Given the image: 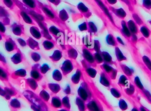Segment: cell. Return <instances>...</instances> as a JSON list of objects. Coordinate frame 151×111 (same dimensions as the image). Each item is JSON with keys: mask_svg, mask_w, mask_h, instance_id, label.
<instances>
[{"mask_svg": "<svg viewBox=\"0 0 151 111\" xmlns=\"http://www.w3.org/2000/svg\"><path fill=\"white\" fill-rule=\"evenodd\" d=\"M128 82V79L125 75H122L119 78L118 85L121 87H125L126 86Z\"/></svg>", "mask_w": 151, "mask_h": 111, "instance_id": "25", "label": "cell"}, {"mask_svg": "<svg viewBox=\"0 0 151 111\" xmlns=\"http://www.w3.org/2000/svg\"><path fill=\"white\" fill-rule=\"evenodd\" d=\"M117 73H118V70L116 69H114L112 70V72L110 73L109 75V77L111 78V80L116 79L117 77Z\"/></svg>", "mask_w": 151, "mask_h": 111, "instance_id": "39", "label": "cell"}, {"mask_svg": "<svg viewBox=\"0 0 151 111\" xmlns=\"http://www.w3.org/2000/svg\"><path fill=\"white\" fill-rule=\"evenodd\" d=\"M40 66L38 64H35L32 67L30 72V78L34 79L38 82L41 81L43 78V75L40 71Z\"/></svg>", "mask_w": 151, "mask_h": 111, "instance_id": "6", "label": "cell"}, {"mask_svg": "<svg viewBox=\"0 0 151 111\" xmlns=\"http://www.w3.org/2000/svg\"><path fill=\"white\" fill-rule=\"evenodd\" d=\"M81 80L84 81L87 84V85L89 87L93 97H95V98L98 100L103 104V105H104L105 107L107 108L108 110H111V111L113 110L112 106L109 103L104 94L96 86L94 82L93 81L92 78L87 76L86 74L83 71V70H82Z\"/></svg>", "mask_w": 151, "mask_h": 111, "instance_id": "1", "label": "cell"}, {"mask_svg": "<svg viewBox=\"0 0 151 111\" xmlns=\"http://www.w3.org/2000/svg\"><path fill=\"white\" fill-rule=\"evenodd\" d=\"M68 56L70 58L76 59L77 56V52L72 47H70L68 51Z\"/></svg>", "mask_w": 151, "mask_h": 111, "instance_id": "29", "label": "cell"}, {"mask_svg": "<svg viewBox=\"0 0 151 111\" xmlns=\"http://www.w3.org/2000/svg\"><path fill=\"white\" fill-rule=\"evenodd\" d=\"M26 85L33 91H35L38 88V84L37 81L34 79L30 78L25 80Z\"/></svg>", "mask_w": 151, "mask_h": 111, "instance_id": "14", "label": "cell"}, {"mask_svg": "<svg viewBox=\"0 0 151 111\" xmlns=\"http://www.w3.org/2000/svg\"><path fill=\"white\" fill-rule=\"evenodd\" d=\"M119 107L122 111H126L128 108L127 104L126 102V101L123 99H121L119 101Z\"/></svg>", "mask_w": 151, "mask_h": 111, "instance_id": "32", "label": "cell"}, {"mask_svg": "<svg viewBox=\"0 0 151 111\" xmlns=\"http://www.w3.org/2000/svg\"><path fill=\"white\" fill-rule=\"evenodd\" d=\"M26 72L25 69H20L13 72L11 75L12 78L17 79L19 78H25L26 76Z\"/></svg>", "mask_w": 151, "mask_h": 111, "instance_id": "13", "label": "cell"}, {"mask_svg": "<svg viewBox=\"0 0 151 111\" xmlns=\"http://www.w3.org/2000/svg\"><path fill=\"white\" fill-rule=\"evenodd\" d=\"M43 46L46 50H50L54 47V45L52 43L49 41H45L43 43Z\"/></svg>", "mask_w": 151, "mask_h": 111, "instance_id": "36", "label": "cell"}, {"mask_svg": "<svg viewBox=\"0 0 151 111\" xmlns=\"http://www.w3.org/2000/svg\"><path fill=\"white\" fill-rule=\"evenodd\" d=\"M30 56H31L33 60L35 62H38L39 60H40V55H39L38 53H35V52L31 53Z\"/></svg>", "mask_w": 151, "mask_h": 111, "instance_id": "38", "label": "cell"}, {"mask_svg": "<svg viewBox=\"0 0 151 111\" xmlns=\"http://www.w3.org/2000/svg\"><path fill=\"white\" fill-rule=\"evenodd\" d=\"M81 63L83 71L87 76L91 78H94L97 74V71L85 60H82Z\"/></svg>", "mask_w": 151, "mask_h": 111, "instance_id": "5", "label": "cell"}, {"mask_svg": "<svg viewBox=\"0 0 151 111\" xmlns=\"http://www.w3.org/2000/svg\"><path fill=\"white\" fill-rule=\"evenodd\" d=\"M74 69V66L72 62L68 59L64 61L61 67L62 73L64 76H67Z\"/></svg>", "mask_w": 151, "mask_h": 111, "instance_id": "8", "label": "cell"}, {"mask_svg": "<svg viewBox=\"0 0 151 111\" xmlns=\"http://www.w3.org/2000/svg\"><path fill=\"white\" fill-rule=\"evenodd\" d=\"M62 57V51L59 50H56L51 56H50V58L53 62H57L61 59Z\"/></svg>", "mask_w": 151, "mask_h": 111, "instance_id": "19", "label": "cell"}, {"mask_svg": "<svg viewBox=\"0 0 151 111\" xmlns=\"http://www.w3.org/2000/svg\"><path fill=\"white\" fill-rule=\"evenodd\" d=\"M0 61H2L3 62H5V59H4V58L1 55H0Z\"/></svg>", "mask_w": 151, "mask_h": 111, "instance_id": "45", "label": "cell"}, {"mask_svg": "<svg viewBox=\"0 0 151 111\" xmlns=\"http://www.w3.org/2000/svg\"><path fill=\"white\" fill-rule=\"evenodd\" d=\"M140 111H149L148 109L145 108L143 106H141L140 108Z\"/></svg>", "mask_w": 151, "mask_h": 111, "instance_id": "44", "label": "cell"}, {"mask_svg": "<svg viewBox=\"0 0 151 111\" xmlns=\"http://www.w3.org/2000/svg\"><path fill=\"white\" fill-rule=\"evenodd\" d=\"M121 66V69L124 74L126 75V76L127 77H130L132 75V70L128 67L127 66L123 64H122L120 65Z\"/></svg>", "mask_w": 151, "mask_h": 111, "instance_id": "26", "label": "cell"}, {"mask_svg": "<svg viewBox=\"0 0 151 111\" xmlns=\"http://www.w3.org/2000/svg\"><path fill=\"white\" fill-rule=\"evenodd\" d=\"M95 60L96 64H101L103 63V60L102 57V55L101 52H96L94 55Z\"/></svg>", "mask_w": 151, "mask_h": 111, "instance_id": "30", "label": "cell"}, {"mask_svg": "<svg viewBox=\"0 0 151 111\" xmlns=\"http://www.w3.org/2000/svg\"><path fill=\"white\" fill-rule=\"evenodd\" d=\"M82 76V70L81 69H77L75 74L71 78V82L74 85H77L81 80Z\"/></svg>", "mask_w": 151, "mask_h": 111, "instance_id": "10", "label": "cell"}, {"mask_svg": "<svg viewBox=\"0 0 151 111\" xmlns=\"http://www.w3.org/2000/svg\"><path fill=\"white\" fill-rule=\"evenodd\" d=\"M64 92L67 95H70L71 94V87L70 85H67L66 86V88L64 89Z\"/></svg>", "mask_w": 151, "mask_h": 111, "instance_id": "41", "label": "cell"}, {"mask_svg": "<svg viewBox=\"0 0 151 111\" xmlns=\"http://www.w3.org/2000/svg\"><path fill=\"white\" fill-rule=\"evenodd\" d=\"M38 96L45 102H48V101H49L50 95L45 90H41Z\"/></svg>", "mask_w": 151, "mask_h": 111, "instance_id": "22", "label": "cell"}, {"mask_svg": "<svg viewBox=\"0 0 151 111\" xmlns=\"http://www.w3.org/2000/svg\"><path fill=\"white\" fill-rule=\"evenodd\" d=\"M50 69L51 68L50 66L46 64H43L40 67V71L42 75L45 74L49 71L50 70Z\"/></svg>", "mask_w": 151, "mask_h": 111, "instance_id": "34", "label": "cell"}, {"mask_svg": "<svg viewBox=\"0 0 151 111\" xmlns=\"http://www.w3.org/2000/svg\"><path fill=\"white\" fill-rule=\"evenodd\" d=\"M87 109L89 111H105L103 105L98 100L93 97L87 104Z\"/></svg>", "mask_w": 151, "mask_h": 111, "instance_id": "4", "label": "cell"}, {"mask_svg": "<svg viewBox=\"0 0 151 111\" xmlns=\"http://www.w3.org/2000/svg\"><path fill=\"white\" fill-rule=\"evenodd\" d=\"M23 95L30 103L33 104L41 111H49L46 103L33 92L26 90L24 91Z\"/></svg>", "mask_w": 151, "mask_h": 111, "instance_id": "2", "label": "cell"}, {"mask_svg": "<svg viewBox=\"0 0 151 111\" xmlns=\"http://www.w3.org/2000/svg\"><path fill=\"white\" fill-rule=\"evenodd\" d=\"M134 83L136 87L140 90H143L144 89L143 85L140 81V79L138 76H136L134 78Z\"/></svg>", "mask_w": 151, "mask_h": 111, "instance_id": "35", "label": "cell"}, {"mask_svg": "<svg viewBox=\"0 0 151 111\" xmlns=\"http://www.w3.org/2000/svg\"><path fill=\"white\" fill-rule=\"evenodd\" d=\"M101 55H102L104 63L109 64V65L113 64L114 62L112 61V57L109 53L106 51H103V52H101Z\"/></svg>", "mask_w": 151, "mask_h": 111, "instance_id": "18", "label": "cell"}, {"mask_svg": "<svg viewBox=\"0 0 151 111\" xmlns=\"http://www.w3.org/2000/svg\"><path fill=\"white\" fill-rule=\"evenodd\" d=\"M48 88L53 92V94H57L61 91V88L60 85L58 84L54 83H48Z\"/></svg>", "mask_w": 151, "mask_h": 111, "instance_id": "17", "label": "cell"}, {"mask_svg": "<svg viewBox=\"0 0 151 111\" xmlns=\"http://www.w3.org/2000/svg\"><path fill=\"white\" fill-rule=\"evenodd\" d=\"M76 104L77 106L79 111H86L87 110V104L85 101L78 96L76 99Z\"/></svg>", "mask_w": 151, "mask_h": 111, "instance_id": "11", "label": "cell"}, {"mask_svg": "<svg viewBox=\"0 0 151 111\" xmlns=\"http://www.w3.org/2000/svg\"><path fill=\"white\" fill-rule=\"evenodd\" d=\"M78 96L86 102L90 101L92 98V94L87 84L83 81L77 90Z\"/></svg>", "mask_w": 151, "mask_h": 111, "instance_id": "3", "label": "cell"}, {"mask_svg": "<svg viewBox=\"0 0 151 111\" xmlns=\"http://www.w3.org/2000/svg\"><path fill=\"white\" fill-rule=\"evenodd\" d=\"M12 60L14 64H18L21 63L23 60V57L21 54V53H18L17 54L13 56L12 58Z\"/></svg>", "mask_w": 151, "mask_h": 111, "instance_id": "27", "label": "cell"}, {"mask_svg": "<svg viewBox=\"0 0 151 111\" xmlns=\"http://www.w3.org/2000/svg\"><path fill=\"white\" fill-rule=\"evenodd\" d=\"M110 92L113 96L116 98H119L122 96L121 92L116 88H112L110 89Z\"/></svg>", "mask_w": 151, "mask_h": 111, "instance_id": "31", "label": "cell"}, {"mask_svg": "<svg viewBox=\"0 0 151 111\" xmlns=\"http://www.w3.org/2000/svg\"><path fill=\"white\" fill-rule=\"evenodd\" d=\"M100 67H101L102 71L106 73V74H107L108 75L110 74L111 72H112V70L114 69L112 66H111L110 65L105 63L101 65L100 66Z\"/></svg>", "mask_w": 151, "mask_h": 111, "instance_id": "24", "label": "cell"}, {"mask_svg": "<svg viewBox=\"0 0 151 111\" xmlns=\"http://www.w3.org/2000/svg\"><path fill=\"white\" fill-rule=\"evenodd\" d=\"M62 107L64 108L65 109L70 110L71 104L69 96L67 95L64 96L63 98L62 99Z\"/></svg>", "mask_w": 151, "mask_h": 111, "instance_id": "20", "label": "cell"}, {"mask_svg": "<svg viewBox=\"0 0 151 111\" xmlns=\"http://www.w3.org/2000/svg\"><path fill=\"white\" fill-rule=\"evenodd\" d=\"M30 108L33 111H41V110H40L39 108H38L37 107L34 106L33 104H32L30 103Z\"/></svg>", "mask_w": 151, "mask_h": 111, "instance_id": "43", "label": "cell"}, {"mask_svg": "<svg viewBox=\"0 0 151 111\" xmlns=\"http://www.w3.org/2000/svg\"><path fill=\"white\" fill-rule=\"evenodd\" d=\"M111 80V79L109 75L102 71L100 74V80H99L101 85L106 87H109L112 84Z\"/></svg>", "mask_w": 151, "mask_h": 111, "instance_id": "9", "label": "cell"}, {"mask_svg": "<svg viewBox=\"0 0 151 111\" xmlns=\"http://www.w3.org/2000/svg\"><path fill=\"white\" fill-rule=\"evenodd\" d=\"M131 111H140L139 110H138L137 108H134L132 109Z\"/></svg>", "mask_w": 151, "mask_h": 111, "instance_id": "47", "label": "cell"}, {"mask_svg": "<svg viewBox=\"0 0 151 111\" xmlns=\"http://www.w3.org/2000/svg\"><path fill=\"white\" fill-rule=\"evenodd\" d=\"M125 92L126 94L128 96H132L135 92V88L134 85L130 84L128 87L125 88Z\"/></svg>", "mask_w": 151, "mask_h": 111, "instance_id": "33", "label": "cell"}, {"mask_svg": "<svg viewBox=\"0 0 151 111\" xmlns=\"http://www.w3.org/2000/svg\"><path fill=\"white\" fill-rule=\"evenodd\" d=\"M115 54H116L117 59L119 62H121V61L126 60V58L123 55L120 50L118 47H116L115 48Z\"/></svg>", "mask_w": 151, "mask_h": 111, "instance_id": "28", "label": "cell"}, {"mask_svg": "<svg viewBox=\"0 0 151 111\" xmlns=\"http://www.w3.org/2000/svg\"><path fill=\"white\" fill-rule=\"evenodd\" d=\"M9 104H10L11 108L13 109H18L21 108V103L20 101L17 99H12L11 100Z\"/></svg>", "mask_w": 151, "mask_h": 111, "instance_id": "23", "label": "cell"}, {"mask_svg": "<svg viewBox=\"0 0 151 111\" xmlns=\"http://www.w3.org/2000/svg\"><path fill=\"white\" fill-rule=\"evenodd\" d=\"M143 60L147 67L151 71V61L147 57L144 56L143 57Z\"/></svg>", "mask_w": 151, "mask_h": 111, "instance_id": "37", "label": "cell"}, {"mask_svg": "<svg viewBox=\"0 0 151 111\" xmlns=\"http://www.w3.org/2000/svg\"><path fill=\"white\" fill-rule=\"evenodd\" d=\"M6 95V92L4 90V88H3L1 86H0V96L5 97Z\"/></svg>", "mask_w": 151, "mask_h": 111, "instance_id": "42", "label": "cell"}, {"mask_svg": "<svg viewBox=\"0 0 151 111\" xmlns=\"http://www.w3.org/2000/svg\"><path fill=\"white\" fill-rule=\"evenodd\" d=\"M83 54L84 57V60L87 62L91 66L95 67L96 63L94 59V55L90 52L86 47H83Z\"/></svg>", "mask_w": 151, "mask_h": 111, "instance_id": "7", "label": "cell"}, {"mask_svg": "<svg viewBox=\"0 0 151 111\" xmlns=\"http://www.w3.org/2000/svg\"><path fill=\"white\" fill-rule=\"evenodd\" d=\"M142 90L144 95L147 97V98L151 102V94L150 92L147 90H144V89Z\"/></svg>", "mask_w": 151, "mask_h": 111, "instance_id": "40", "label": "cell"}, {"mask_svg": "<svg viewBox=\"0 0 151 111\" xmlns=\"http://www.w3.org/2000/svg\"><path fill=\"white\" fill-rule=\"evenodd\" d=\"M4 88L6 92V95L5 96V98L7 100H10L11 97L16 96L17 94L16 90L12 88L5 87Z\"/></svg>", "mask_w": 151, "mask_h": 111, "instance_id": "15", "label": "cell"}, {"mask_svg": "<svg viewBox=\"0 0 151 111\" xmlns=\"http://www.w3.org/2000/svg\"><path fill=\"white\" fill-rule=\"evenodd\" d=\"M51 105L55 108H62V100L58 96H54L52 98Z\"/></svg>", "mask_w": 151, "mask_h": 111, "instance_id": "12", "label": "cell"}, {"mask_svg": "<svg viewBox=\"0 0 151 111\" xmlns=\"http://www.w3.org/2000/svg\"><path fill=\"white\" fill-rule=\"evenodd\" d=\"M10 74L7 70L0 67V80L3 82H7L9 81Z\"/></svg>", "mask_w": 151, "mask_h": 111, "instance_id": "16", "label": "cell"}, {"mask_svg": "<svg viewBox=\"0 0 151 111\" xmlns=\"http://www.w3.org/2000/svg\"><path fill=\"white\" fill-rule=\"evenodd\" d=\"M58 111H70V110L64 108V109H60V110H58Z\"/></svg>", "mask_w": 151, "mask_h": 111, "instance_id": "46", "label": "cell"}, {"mask_svg": "<svg viewBox=\"0 0 151 111\" xmlns=\"http://www.w3.org/2000/svg\"><path fill=\"white\" fill-rule=\"evenodd\" d=\"M52 78L53 79L57 81V82H60L62 79V74L61 71L58 70H54L52 74Z\"/></svg>", "mask_w": 151, "mask_h": 111, "instance_id": "21", "label": "cell"}]
</instances>
